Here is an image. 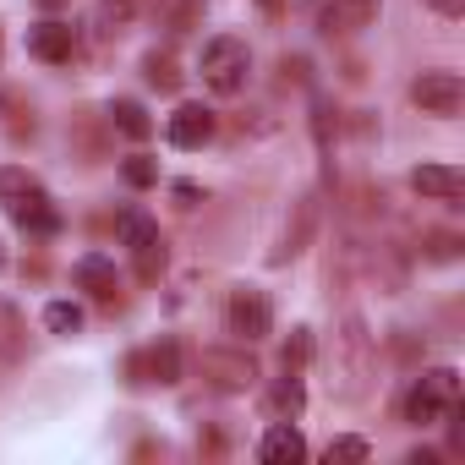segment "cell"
Segmentation results:
<instances>
[{"instance_id":"cell-19","label":"cell","mask_w":465,"mask_h":465,"mask_svg":"<svg viewBox=\"0 0 465 465\" xmlns=\"http://www.w3.org/2000/svg\"><path fill=\"white\" fill-rule=\"evenodd\" d=\"M17 351H23V318H17V307L0 302V361H12Z\"/></svg>"},{"instance_id":"cell-8","label":"cell","mask_w":465,"mask_h":465,"mask_svg":"<svg viewBox=\"0 0 465 465\" xmlns=\"http://www.w3.org/2000/svg\"><path fill=\"white\" fill-rule=\"evenodd\" d=\"M28 55H39L45 66H66L77 55V28L61 23V17H45L28 28Z\"/></svg>"},{"instance_id":"cell-24","label":"cell","mask_w":465,"mask_h":465,"mask_svg":"<svg viewBox=\"0 0 465 465\" xmlns=\"http://www.w3.org/2000/svg\"><path fill=\"white\" fill-rule=\"evenodd\" d=\"M427 6H432L438 17H460V12H465V0H427Z\"/></svg>"},{"instance_id":"cell-17","label":"cell","mask_w":465,"mask_h":465,"mask_svg":"<svg viewBox=\"0 0 465 465\" xmlns=\"http://www.w3.org/2000/svg\"><path fill=\"white\" fill-rule=\"evenodd\" d=\"M83 318H88V312H83L77 302H50V307H45V329L61 334V340H72V334L83 329Z\"/></svg>"},{"instance_id":"cell-7","label":"cell","mask_w":465,"mask_h":465,"mask_svg":"<svg viewBox=\"0 0 465 465\" xmlns=\"http://www.w3.org/2000/svg\"><path fill=\"white\" fill-rule=\"evenodd\" d=\"M203 378L219 394H247L258 383V361L247 351H203Z\"/></svg>"},{"instance_id":"cell-6","label":"cell","mask_w":465,"mask_h":465,"mask_svg":"<svg viewBox=\"0 0 465 465\" xmlns=\"http://www.w3.org/2000/svg\"><path fill=\"white\" fill-rule=\"evenodd\" d=\"M411 104H416L421 115L454 121V115L465 110V83H460L454 72H421V77L411 83Z\"/></svg>"},{"instance_id":"cell-4","label":"cell","mask_w":465,"mask_h":465,"mask_svg":"<svg viewBox=\"0 0 465 465\" xmlns=\"http://www.w3.org/2000/svg\"><path fill=\"white\" fill-rule=\"evenodd\" d=\"M115 236H121V247L137 258V280H159V274H164V236H159V224H153L143 208H121Z\"/></svg>"},{"instance_id":"cell-27","label":"cell","mask_w":465,"mask_h":465,"mask_svg":"<svg viewBox=\"0 0 465 465\" xmlns=\"http://www.w3.org/2000/svg\"><path fill=\"white\" fill-rule=\"evenodd\" d=\"M0 263H6V252H0Z\"/></svg>"},{"instance_id":"cell-3","label":"cell","mask_w":465,"mask_h":465,"mask_svg":"<svg viewBox=\"0 0 465 465\" xmlns=\"http://www.w3.org/2000/svg\"><path fill=\"white\" fill-rule=\"evenodd\" d=\"M197 72H203V83L213 88V94H242L247 88V72H252V50L242 45V39H230V34H219V39H208L203 45V61H197Z\"/></svg>"},{"instance_id":"cell-1","label":"cell","mask_w":465,"mask_h":465,"mask_svg":"<svg viewBox=\"0 0 465 465\" xmlns=\"http://www.w3.org/2000/svg\"><path fill=\"white\" fill-rule=\"evenodd\" d=\"M0 197H6V213L28 236H61V208L28 170H0Z\"/></svg>"},{"instance_id":"cell-12","label":"cell","mask_w":465,"mask_h":465,"mask_svg":"<svg viewBox=\"0 0 465 465\" xmlns=\"http://www.w3.org/2000/svg\"><path fill=\"white\" fill-rule=\"evenodd\" d=\"M72 280H77V291H88V296H99V302H115V263H110V258H99V252L77 258Z\"/></svg>"},{"instance_id":"cell-20","label":"cell","mask_w":465,"mask_h":465,"mask_svg":"<svg viewBox=\"0 0 465 465\" xmlns=\"http://www.w3.org/2000/svg\"><path fill=\"white\" fill-rule=\"evenodd\" d=\"M323 454H329V465H356V460H367L372 449H367V438H334Z\"/></svg>"},{"instance_id":"cell-13","label":"cell","mask_w":465,"mask_h":465,"mask_svg":"<svg viewBox=\"0 0 465 465\" xmlns=\"http://www.w3.org/2000/svg\"><path fill=\"white\" fill-rule=\"evenodd\" d=\"M132 17H137V6H132V0H99V6H94V39H121L126 28H132Z\"/></svg>"},{"instance_id":"cell-11","label":"cell","mask_w":465,"mask_h":465,"mask_svg":"<svg viewBox=\"0 0 465 465\" xmlns=\"http://www.w3.org/2000/svg\"><path fill=\"white\" fill-rule=\"evenodd\" d=\"M258 460H263V465H296V460H307V438H302L291 421H274V427L263 432V443H258Z\"/></svg>"},{"instance_id":"cell-9","label":"cell","mask_w":465,"mask_h":465,"mask_svg":"<svg viewBox=\"0 0 465 465\" xmlns=\"http://www.w3.org/2000/svg\"><path fill=\"white\" fill-rule=\"evenodd\" d=\"M213 110L208 104H181L175 115H170V126H164V137L175 143V148H203L208 137H213Z\"/></svg>"},{"instance_id":"cell-23","label":"cell","mask_w":465,"mask_h":465,"mask_svg":"<svg viewBox=\"0 0 465 465\" xmlns=\"http://www.w3.org/2000/svg\"><path fill=\"white\" fill-rule=\"evenodd\" d=\"M312 356V329H291V340H285V367H302Z\"/></svg>"},{"instance_id":"cell-16","label":"cell","mask_w":465,"mask_h":465,"mask_svg":"<svg viewBox=\"0 0 465 465\" xmlns=\"http://www.w3.org/2000/svg\"><path fill=\"white\" fill-rule=\"evenodd\" d=\"M110 126H115L121 137H132V143H143V137L153 132V121H148V110H143L137 99H115V104H110Z\"/></svg>"},{"instance_id":"cell-22","label":"cell","mask_w":465,"mask_h":465,"mask_svg":"<svg viewBox=\"0 0 465 465\" xmlns=\"http://www.w3.org/2000/svg\"><path fill=\"white\" fill-rule=\"evenodd\" d=\"M121 175H126L132 186H153V181H159V164H153V159H143V153H132V159L121 164Z\"/></svg>"},{"instance_id":"cell-21","label":"cell","mask_w":465,"mask_h":465,"mask_svg":"<svg viewBox=\"0 0 465 465\" xmlns=\"http://www.w3.org/2000/svg\"><path fill=\"white\" fill-rule=\"evenodd\" d=\"M378 6L383 0H334V17L340 23H367V17H378Z\"/></svg>"},{"instance_id":"cell-25","label":"cell","mask_w":465,"mask_h":465,"mask_svg":"<svg viewBox=\"0 0 465 465\" xmlns=\"http://www.w3.org/2000/svg\"><path fill=\"white\" fill-rule=\"evenodd\" d=\"M258 6H263V12H280V6H285V0H258Z\"/></svg>"},{"instance_id":"cell-26","label":"cell","mask_w":465,"mask_h":465,"mask_svg":"<svg viewBox=\"0 0 465 465\" xmlns=\"http://www.w3.org/2000/svg\"><path fill=\"white\" fill-rule=\"evenodd\" d=\"M39 6H50V12H55V6H66V0H39Z\"/></svg>"},{"instance_id":"cell-5","label":"cell","mask_w":465,"mask_h":465,"mask_svg":"<svg viewBox=\"0 0 465 465\" xmlns=\"http://www.w3.org/2000/svg\"><path fill=\"white\" fill-rule=\"evenodd\" d=\"M224 329L236 334L242 345L269 340L274 334V302L258 285H236V291H230V302H224Z\"/></svg>"},{"instance_id":"cell-15","label":"cell","mask_w":465,"mask_h":465,"mask_svg":"<svg viewBox=\"0 0 465 465\" xmlns=\"http://www.w3.org/2000/svg\"><path fill=\"white\" fill-rule=\"evenodd\" d=\"M302 405H307V389H302L296 367H285V378H280L274 394H269V411H274V421H291V416H302Z\"/></svg>"},{"instance_id":"cell-14","label":"cell","mask_w":465,"mask_h":465,"mask_svg":"<svg viewBox=\"0 0 465 465\" xmlns=\"http://www.w3.org/2000/svg\"><path fill=\"white\" fill-rule=\"evenodd\" d=\"M143 372H148V383H181V351H175V340H159L148 356H143Z\"/></svg>"},{"instance_id":"cell-2","label":"cell","mask_w":465,"mask_h":465,"mask_svg":"<svg viewBox=\"0 0 465 465\" xmlns=\"http://www.w3.org/2000/svg\"><path fill=\"white\" fill-rule=\"evenodd\" d=\"M454 411H460V372H454V367L421 372V378L411 383V394H405V421H411V427H438V421H449Z\"/></svg>"},{"instance_id":"cell-18","label":"cell","mask_w":465,"mask_h":465,"mask_svg":"<svg viewBox=\"0 0 465 465\" xmlns=\"http://www.w3.org/2000/svg\"><path fill=\"white\" fill-rule=\"evenodd\" d=\"M143 77H148V88H159V94H175V88H181V72H175V61H170V55H159V50L143 61Z\"/></svg>"},{"instance_id":"cell-10","label":"cell","mask_w":465,"mask_h":465,"mask_svg":"<svg viewBox=\"0 0 465 465\" xmlns=\"http://www.w3.org/2000/svg\"><path fill=\"white\" fill-rule=\"evenodd\" d=\"M411 186H416L421 197H432V203H460L465 175H460L454 164H416V170H411Z\"/></svg>"}]
</instances>
